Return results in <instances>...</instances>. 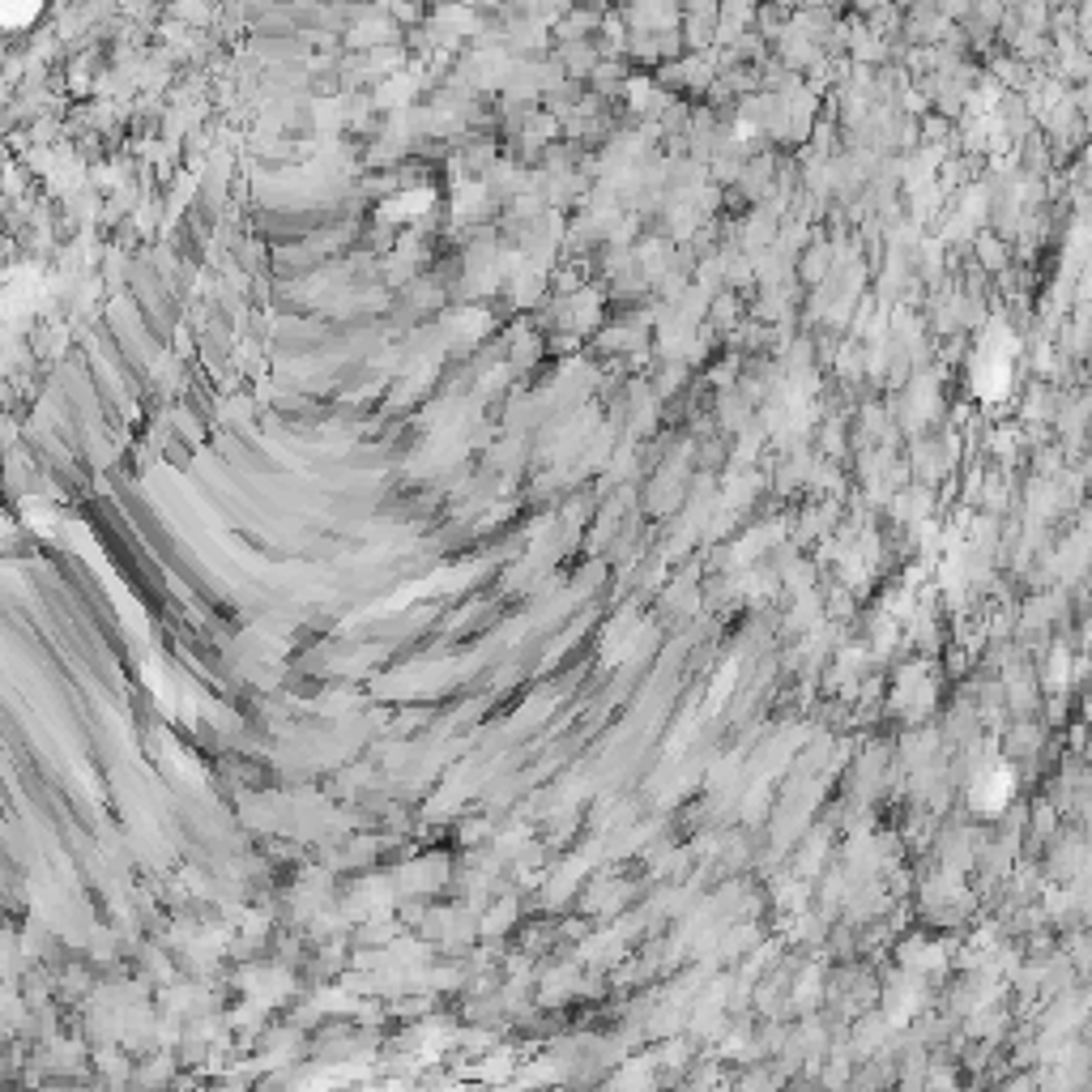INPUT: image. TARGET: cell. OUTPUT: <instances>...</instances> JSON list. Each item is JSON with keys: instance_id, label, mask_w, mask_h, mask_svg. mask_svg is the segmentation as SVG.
<instances>
[{"instance_id": "obj_1", "label": "cell", "mask_w": 1092, "mask_h": 1092, "mask_svg": "<svg viewBox=\"0 0 1092 1092\" xmlns=\"http://www.w3.org/2000/svg\"><path fill=\"white\" fill-rule=\"evenodd\" d=\"M977 393L982 397H999L1003 389H1007V380H1012V342H1007V337H995V342H990L986 337V346H982V354H977Z\"/></svg>"}]
</instances>
